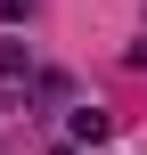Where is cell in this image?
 I'll use <instances>...</instances> for the list:
<instances>
[{"label":"cell","instance_id":"cell-1","mask_svg":"<svg viewBox=\"0 0 147 155\" xmlns=\"http://www.w3.org/2000/svg\"><path fill=\"white\" fill-rule=\"evenodd\" d=\"M74 139L98 147V139H106V106H74Z\"/></svg>","mask_w":147,"mask_h":155},{"label":"cell","instance_id":"cell-2","mask_svg":"<svg viewBox=\"0 0 147 155\" xmlns=\"http://www.w3.org/2000/svg\"><path fill=\"white\" fill-rule=\"evenodd\" d=\"M57 155H74V147H57Z\"/></svg>","mask_w":147,"mask_h":155}]
</instances>
